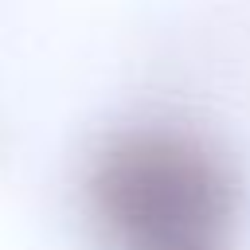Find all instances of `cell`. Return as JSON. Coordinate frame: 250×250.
Here are the masks:
<instances>
[{
  "mask_svg": "<svg viewBox=\"0 0 250 250\" xmlns=\"http://www.w3.org/2000/svg\"><path fill=\"white\" fill-rule=\"evenodd\" d=\"M117 250H219L234 219V180L199 141L168 129L117 137L90 180Z\"/></svg>",
  "mask_w": 250,
  "mask_h": 250,
  "instance_id": "6da1fadb",
  "label": "cell"
}]
</instances>
